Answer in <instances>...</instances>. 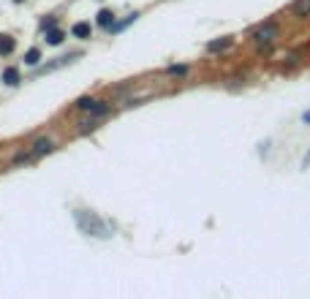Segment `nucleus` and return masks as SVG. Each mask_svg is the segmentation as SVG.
Returning a JSON list of instances; mask_svg holds the SVG:
<instances>
[{"mask_svg": "<svg viewBox=\"0 0 310 299\" xmlns=\"http://www.w3.org/2000/svg\"><path fill=\"white\" fill-rule=\"evenodd\" d=\"M14 3H22V0H14Z\"/></svg>", "mask_w": 310, "mask_h": 299, "instance_id": "14", "label": "nucleus"}, {"mask_svg": "<svg viewBox=\"0 0 310 299\" xmlns=\"http://www.w3.org/2000/svg\"><path fill=\"white\" fill-rule=\"evenodd\" d=\"M71 33H74V38H90L93 35V27H90V22H76L74 27H71Z\"/></svg>", "mask_w": 310, "mask_h": 299, "instance_id": "5", "label": "nucleus"}, {"mask_svg": "<svg viewBox=\"0 0 310 299\" xmlns=\"http://www.w3.org/2000/svg\"><path fill=\"white\" fill-rule=\"evenodd\" d=\"M291 14L297 19H305V17H310V0H297L291 6Z\"/></svg>", "mask_w": 310, "mask_h": 299, "instance_id": "6", "label": "nucleus"}, {"mask_svg": "<svg viewBox=\"0 0 310 299\" xmlns=\"http://www.w3.org/2000/svg\"><path fill=\"white\" fill-rule=\"evenodd\" d=\"M76 223H79V229L85 234H93V237H109V229H106V223L101 220L95 212H76Z\"/></svg>", "mask_w": 310, "mask_h": 299, "instance_id": "1", "label": "nucleus"}, {"mask_svg": "<svg viewBox=\"0 0 310 299\" xmlns=\"http://www.w3.org/2000/svg\"><path fill=\"white\" fill-rule=\"evenodd\" d=\"M275 38H278V25L275 22H267V25L253 30V41L256 44H272Z\"/></svg>", "mask_w": 310, "mask_h": 299, "instance_id": "2", "label": "nucleus"}, {"mask_svg": "<svg viewBox=\"0 0 310 299\" xmlns=\"http://www.w3.org/2000/svg\"><path fill=\"white\" fill-rule=\"evenodd\" d=\"M76 106H79L82 111H93V114H106V111H109V106L101 104V101H95V98H79Z\"/></svg>", "mask_w": 310, "mask_h": 299, "instance_id": "3", "label": "nucleus"}, {"mask_svg": "<svg viewBox=\"0 0 310 299\" xmlns=\"http://www.w3.org/2000/svg\"><path fill=\"white\" fill-rule=\"evenodd\" d=\"M0 79H3L8 87H14V84H19V79H22V77H19V68H6Z\"/></svg>", "mask_w": 310, "mask_h": 299, "instance_id": "7", "label": "nucleus"}, {"mask_svg": "<svg viewBox=\"0 0 310 299\" xmlns=\"http://www.w3.org/2000/svg\"><path fill=\"white\" fill-rule=\"evenodd\" d=\"M47 30V44H52V47H57V44H63V38H65V33L60 27H55V25H49V27H44Z\"/></svg>", "mask_w": 310, "mask_h": 299, "instance_id": "4", "label": "nucleus"}, {"mask_svg": "<svg viewBox=\"0 0 310 299\" xmlns=\"http://www.w3.org/2000/svg\"><path fill=\"white\" fill-rule=\"evenodd\" d=\"M185 65H171V68H169V74H185Z\"/></svg>", "mask_w": 310, "mask_h": 299, "instance_id": "12", "label": "nucleus"}, {"mask_svg": "<svg viewBox=\"0 0 310 299\" xmlns=\"http://www.w3.org/2000/svg\"><path fill=\"white\" fill-rule=\"evenodd\" d=\"M98 25L101 27H112V25H114V14H112L109 8H101L98 11Z\"/></svg>", "mask_w": 310, "mask_h": 299, "instance_id": "9", "label": "nucleus"}, {"mask_svg": "<svg viewBox=\"0 0 310 299\" xmlns=\"http://www.w3.org/2000/svg\"><path fill=\"white\" fill-rule=\"evenodd\" d=\"M231 44H234L231 38H221V41H212L207 49H210V52H218V49H226V47H231Z\"/></svg>", "mask_w": 310, "mask_h": 299, "instance_id": "11", "label": "nucleus"}, {"mask_svg": "<svg viewBox=\"0 0 310 299\" xmlns=\"http://www.w3.org/2000/svg\"><path fill=\"white\" fill-rule=\"evenodd\" d=\"M14 49H17V41L11 35H0V54H11Z\"/></svg>", "mask_w": 310, "mask_h": 299, "instance_id": "8", "label": "nucleus"}, {"mask_svg": "<svg viewBox=\"0 0 310 299\" xmlns=\"http://www.w3.org/2000/svg\"><path fill=\"white\" fill-rule=\"evenodd\" d=\"M305 166H310V155H308V158H305Z\"/></svg>", "mask_w": 310, "mask_h": 299, "instance_id": "13", "label": "nucleus"}, {"mask_svg": "<svg viewBox=\"0 0 310 299\" xmlns=\"http://www.w3.org/2000/svg\"><path fill=\"white\" fill-rule=\"evenodd\" d=\"M38 60H41V52H38V49H28L25 63H28V65H38Z\"/></svg>", "mask_w": 310, "mask_h": 299, "instance_id": "10", "label": "nucleus"}]
</instances>
